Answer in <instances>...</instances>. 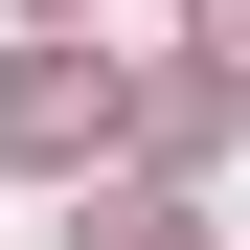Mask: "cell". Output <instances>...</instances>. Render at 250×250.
Wrapping results in <instances>:
<instances>
[{
  "label": "cell",
  "instance_id": "1",
  "mask_svg": "<svg viewBox=\"0 0 250 250\" xmlns=\"http://www.w3.org/2000/svg\"><path fill=\"white\" fill-rule=\"evenodd\" d=\"M114 137V68L91 46H23V68H0V159H91Z\"/></svg>",
  "mask_w": 250,
  "mask_h": 250
},
{
  "label": "cell",
  "instance_id": "2",
  "mask_svg": "<svg viewBox=\"0 0 250 250\" xmlns=\"http://www.w3.org/2000/svg\"><path fill=\"white\" fill-rule=\"evenodd\" d=\"M68 250H205V205H91Z\"/></svg>",
  "mask_w": 250,
  "mask_h": 250
},
{
  "label": "cell",
  "instance_id": "3",
  "mask_svg": "<svg viewBox=\"0 0 250 250\" xmlns=\"http://www.w3.org/2000/svg\"><path fill=\"white\" fill-rule=\"evenodd\" d=\"M182 23H205V68H250V0H182Z\"/></svg>",
  "mask_w": 250,
  "mask_h": 250
},
{
  "label": "cell",
  "instance_id": "4",
  "mask_svg": "<svg viewBox=\"0 0 250 250\" xmlns=\"http://www.w3.org/2000/svg\"><path fill=\"white\" fill-rule=\"evenodd\" d=\"M46 23H68V0H46Z\"/></svg>",
  "mask_w": 250,
  "mask_h": 250
}]
</instances>
